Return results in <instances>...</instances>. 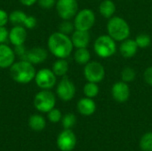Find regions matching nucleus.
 <instances>
[{
	"mask_svg": "<svg viewBox=\"0 0 152 151\" xmlns=\"http://www.w3.org/2000/svg\"><path fill=\"white\" fill-rule=\"evenodd\" d=\"M49 52L58 59L68 58L73 51L71 38L60 31L53 33L47 41Z\"/></svg>",
	"mask_w": 152,
	"mask_h": 151,
	"instance_id": "obj_1",
	"label": "nucleus"
},
{
	"mask_svg": "<svg viewBox=\"0 0 152 151\" xmlns=\"http://www.w3.org/2000/svg\"><path fill=\"white\" fill-rule=\"evenodd\" d=\"M36 69L33 64L26 60H20L10 67V75L13 81L26 85L35 79Z\"/></svg>",
	"mask_w": 152,
	"mask_h": 151,
	"instance_id": "obj_2",
	"label": "nucleus"
},
{
	"mask_svg": "<svg viewBox=\"0 0 152 151\" xmlns=\"http://www.w3.org/2000/svg\"><path fill=\"white\" fill-rule=\"evenodd\" d=\"M108 35L115 41L122 42L130 36V26L126 20L118 16L111 17L107 23Z\"/></svg>",
	"mask_w": 152,
	"mask_h": 151,
	"instance_id": "obj_3",
	"label": "nucleus"
},
{
	"mask_svg": "<svg viewBox=\"0 0 152 151\" xmlns=\"http://www.w3.org/2000/svg\"><path fill=\"white\" fill-rule=\"evenodd\" d=\"M94 49L101 58L111 57L117 51L116 41L109 35H102L96 38L94 44Z\"/></svg>",
	"mask_w": 152,
	"mask_h": 151,
	"instance_id": "obj_4",
	"label": "nucleus"
},
{
	"mask_svg": "<svg viewBox=\"0 0 152 151\" xmlns=\"http://www.w3.org/2000/svg\"><path fill=\"white\" fill-rule=\"evenodd\" d=\"M56 97L50 90H42L38 92L34 98L35 108L43 113H47L55 108Z\"/></svg>",
	"mask_w": 152,
	"mask_h": 151,
	"instance_id": "obj_5",
	"label": "nucleus"
},
{
	"mask_svg": "<svg viewBox=\"0 0 152 151\" xmlns=\"http://www.w3.org/2000/svg\"><path fill=\"white\" fill-rule=\"evenodd\" d=\"M73 23L75 29L89 31L95 23V14L91 9H82L74 17Z\"/></svg>",
	"mask_w": 152,
	"mask_h": 151,
	"instance_id": "obj_6",
	"label": "nucleus"
},
{
	"mask_svg": "<svg viewBox=\"0 0 152 151\" xmlns=\"http://www.w3.org/2000/svg\"><path fill=\"white\" fill-rule=\"evenodd\" d=\"M84 76L87 82L98 84L104 79L105 69L98 61H89L87 64L85 65Z\"/></svg>",
	"mask_w": 152,
	"mask_h": 151,
	"instance_id": "obj_7",
	"label": "nucleus"
},
{
	"mask_svg": "<svg viewBox=\"0 0 152 151\" xmlns=\"http://www.w3.org/2000/svg\"><path fill=\"white\" fill-rule=\"evenodd\" d=\"M36 85L42 90H50L55 86L57 77L52 69H41L37 71L35 76Z\"/></svg>",
	"mask_w": 152,
	"mask_h": 151,
	"instance_id": "obj_8",
	"label": "nucleus"
},
{
	"mask_svg": "<svg viewBox=\"0 0 152 151\" xmlns=\"http://www.w3.org/2000/svg\"><path fill=\"white\" fill-rule=\"evenodd\" d=\"M56 11L62 20H71L78 12V4L77 0H57Z\"/></svg>",
	"mask_w": 152,
	"mask_h": 151,
	"instance_id": "obj_9",
	"label": "nucleus"
},
{
	"mask_svg": "<svg viewBox=\"0 0 152 151\" xmlns=\"http://www.w3.org/2000/svg\"><path fill=\"white\" fill-rule=\"evenodd\" d=\"M57 96L63 101H71L76 94V86L74 83L66 76L62 77L56 87Z\"/></svg>",
	"mask_w": 152,
	"mask_h": 151,
	"instance_id": "obj_10",
	"label": "nucleus"
},
{
	"mask_svg": "<svg viewBox=\"0 0 152 151\" xmlns=\"http://www.w3.org/2000/svg\"><path fill=\"white\" fill-rule=\"evenodd\" d=\"M57 147L61 151L73 150L77 144V137L71 129H64L57 137Z\"/></svg>",
	"mask_w": 152,
	"mask_h": 151,
	"instance_id": "obj_11",
	"label": "nucleus"
},
{
	"mask_svg": "<svg viewBox=\"0 0 152 151\" xmlns=\"http://www.w3.org/2000/svg\"><path fill=\"white\" fill-rule=\"evenodd\" d=\"M111 94L113 99L120 103L126 102L130 97V88L127 83L119 81L115 83L111 88Z\"/></svg>",
	"mask_w": 152,
	"mask_h": 151,
	"instance_id": "obj_12",
	"label": "nucleus"
},
{
	"mask_svg": "<svg viewBox=\"0 0 152 151\" xmlns=\"http://www.w3.org/2000/svg\"><path fill=\"white\" fill-rule=\"evenodd\" d=\"M48 57V52L43 47H33L27 51L25 56L21 60H26L33 65L43 63Z\"/></svg>",
	"mask_w": 152,
	"mask_h": 151,
	"instance_id": "obj_13",
	"label": "nucleus"
},
{
	"mask_svg": "<svg viewBox=\"0 0 152 151\" xmlns=\"http://www.w3.org/2000/svg\"><path fill=\"white\" fill-rule=\"evenodd\" d=\"M16 55L12 47L6 44H0V69H10L15 62Z\"/></svg>",
	"mask_w": 152,
	"mask_h": 151,
	"instance_id": "obj_14",
	"label": "nucleus"
},
{
	"mask_svg": "<svg viewBox=\"0 0 152 151\" xmlns=\"http://www.w3.org/2000/svg\"><path fill=\"white\" fill-rule=\"evenodd\" d=\"M27 39V28L22 25L13 26L9 30V42L13 45L24 44Z\"/></svg>",
	"mask_w": 152,
	"mask_h": 151,
	"instance_id": "obj_15",
	"label": "nucleus"
},
{
	"mask_svg": "<svg viewBox=\"0 0 152 151\" xmlns=\"http://www.w3.org/2000/svg\"><path fill=\"white\" fill-rule=\"evenodd\" d=\"M71 41L73 46L77 48H86L89 45L91 37L88 31L75 29L71 35Z\"/></svg>",
	"mask_w": 152,
	"mask_h": 151,
	"instance_id": "obj_16",
	"label": "nucleus"
},
{
	"mask_svg": "<svg viewBox=\"0 0 152 151\" xmlns=\"http://www.w3.org/2000/svg\"><path fill=\"white\" fill-rule=\"evenodd\" d=\"M77 109L81 115L88 117V116H92L95 112L96 104L93 99L85 97L78 101L77 104Z\"/></svg>",
	"mask_w": 152,
	"mask_h": 151,
	"instance_id": "obj_17",
	"label": "nucleus"
},
{
	"mask_svg": "<svg viewBox=\"0 0 152 151\" xmlns=\"http://www.w3.org/2000/svg\"><path fill=\"white\" fill-rule=\"evenodd\" d=\"M138 48L139 47L134 39L127 38L121 42V44L119 46V52L124 58L129 59L136 54Z\"/></svg>",
	"mask_w": 152,
	"mask_h": 151,
	"instance_id": "obj_18",
	"label": "nucleus"
},
{
	"mask_svg": "<svg viewBox=\"0 0 152 151\" xmlns=\"http://www.w3.org/2000/svg\"><path fill=\"white\" fill-rule=\"evenodd\" d=\"M117 7L112 0H103L99 5V12L102 16L107 19H110L114 16Z\"/></svg>",
	"mask_w": 152,
	"mask_h": 151,
	"instance_id": "obj_19",
	"label": "nucleus"
},
{
	"mask_svg": "<svg viewBox=\"0 0 152 151\" xmlns=\"http://www.w3.org/2000/svg\"><path fill=\"white\" fill-rule=\"evenodd\" d=\"M52 70L56 77H65L69 71V63L66 59H57L53 64Z\"/></svg>",
	"mask_w": 152,
	"mask_h": 151,
	"instance_id": "obj_20",
	"label": "nucleus"
},
{
	"mask_svg": "<svg viewBox=\"0 0 152 151\" xmlns=\"http://www.w3.org/2000/svg\"><path fill=\"white\" fill-rule=\"evenodd\" d=\"M28 125L33 131L40 132L45 129L46 122L44 117H42L41 115L35 114L30 116V117L28 118Z\"/></svg>",
	"mask_w": 152,
	"mask_h": 151,
	"instance_id": "obj_21",
	"label": "nucleus"
},
{
	"mask_svg": "<svg viewBox=\"0 0 152 151\" xmlns=\"http://www.w3.org/2000/svg\"><path fill=\"white\" fill-rule=\"evenodd\" d=\"M91 54L87 48H77L74 53V60L79 65H86L90 61Z\"/></svg>",
	"mask_w": 152,
	"mask_h": 151,
	"instance_id": "obj_22",
	"label": "nucleus"
},
{
	"mask_svg": "<svg viewBox=\"0 0 152 151\" xmlns=\"http://www.w3.org/2000/svg\"><path fill=\"white\" fill-rule=\"evenodd\" d=\"M28 15L20 10H14L9 14V21L13 25V26H18V25H22L25 21V19Z\"/></svg>",
	"mask_w": 152,
	"mask_h": 151,
	"instance_id": "obj_23",
	"label": "nucleus"
},
{
	"mask_svg": "<svg viewBox=\"0 0 152 151\" xmlns=\"http://www.w3.org/2000/svg\"><path fill=\"white\" fill-rule=\"evenodd\" d=\"M84 94L86 97L88 98H94L98 95L100 89L99 86L96 83H93V82H87L85 85H84V89H83Z\"/></svg>",
	"mask_w": 152,
	"mask_h": 151,
	"instance_id": "obj_24",
	"label": "nucleus"
},
{
	"mask_svg": "<svg viewBox=\"0 0 152 151\" xmlns=\"http://www.w3.org/2000/svg\"><path fill=\"white\" fill-rule=\"evenodd\" d=\"M140 148L142 151H152V132H148L142 136Z\"/></svg>",
	"mask_w": 152,
	"mask_h": 151,
	"instance_id": "obj_25",
	"label": "nucleus"
},
{
	"mask_svg": "<svg viewBox=\"0 0 152 151\" xmlns=\"http://www.w3.org/2000/svg\"><path fill=\"white\" fill-rule=\"evenodd\" d=\"M61 123L64 129H71L75 126L77 123V117L72 113H67L62 117Z\"/></svg>",
	"mask_w": 152,
	"mask_h": 151,
	"instance_id": "obj_26",
	"label": "nucleus"
},
{
	"mask_svg": "<svg viewBox=\"0 0 152 151\" xmlns=\"http://www.w3.org/2000/svg\"><path fill=\"white\" fill-rule=\"evenodd\" d=\"M136 77V72L133 68L126 67L121 71V80L126 83L133 82Z\"/></svg>",
	"mask_w": 152,
	"mask_h": 151,
	"instance_id": "obj_27",
	"label": "nucleus"
},
{
	"mask_svg": "<svg viewBox=\"0 0 152 151\" xmlns=\"http://www.w3.org/2000/svg\"><path fill=\"white\" fill-rule=\"evenodd\" d=\"M134 40H135L138 47H140V48H147L151 44V36L148 35V34H144V33L136 36Z\"/></svg>",
	"mask_w": 152,
	"mask_h": 151,
	"instance_id": "obj_28",
	"label": "nucleus"
},
{
	"mask_svg": "<svg viewBox=\"0 0 152 151\" xmlns=\"http://www.w3.org/2000/svg\"><path fill=\"white\" fill-rule=\"evenodd\" d=\"M74 29H75L74 23L71 22L70 20H63L62 22H61V24L59 25V31L68 36L69 34H72Z\"/></svg>",
	"mask_w": 152,
	"mask_h": 151,
	"instance_id": "obj_29",
	"label": "nucleus"
},
{
	"mask_svg": "<svg viewBox=\"0 0 152 151\" xmlns=\"http://www.w3.org/2000/svg\"><path fill=\"white\" fill-rule=\"evenodd\" d=\"M47 117H48L50 122H52V123H58V122L61 121L62 114H61L60 109L53 108L49 112H47Z\"/></svg>",
	"mask_w": 152,
	"mask_h": 151,
	"instance_id": "obj_30",
	"label": "nucleus"
},
{
	"mask_svg": "<svg viewBox=\"0 0 152 151\" xmlns=\"http://www.w3.org/2000/svg\"><path fill=\"white\" fill-rule=\"evenodd\" d=\"M36 26H37V19L34 16L28 15L23 23V27H25L27 29H32Z\"/></svg>",
	"mask_w": 152,
	"mask_h": 151,
	"instance_id": "obj_31",
	"label": "nucleus"
},
{
	"mask_svg": "<svg viewBox=\"0 0 152 151\" xmlns=\"http://www.w3.org/2000/svg\"><path fill=\"white\" fill-rule=\"evenodd\" d=\"M56 1L57 0H37V4L41 8L48 10L52 9L56 4Z\"/></svg>",
	"mask_w": 152,
	"mask_h": 151,
	"instance_id": "obj_32",
	"label": "nucleus"
},
{
	"mask_svg": "<svg viewBox=\"0 0 152 151\" xmlns=\"http://www.w3.org/2000/svg\"><path fill=\"white\" fill-rule=\"evenodd\" d=\"M13 51H14L15 55L18 56V57H20V60H21V59L24 58V56H25V54H26V53H27L28 50L25 48L24 44H20V45H15Z\"/></svg>",
	"mask_w": 152,
	"mask_h": 151,
	"instance_id": "obj_33",
	"label": "nucleus"
},
{
	"mask_svg": "<svg viewBox=\"0 0 152 151\" xmlns=\"http://www.w3.org/2000/svg\"><path fill=\"white\" fill-rule=\"evenodd\" d=\"M9 41V31L5 26L0 27V44H6Z\"/></svg>",
	"mask_w": 152,
	"mask_h": 151,
	"instance_id": "obj_34",
	"label": "nucleus"
},
{
	"mask_svg": "<svg viewBox=\"0 0 152 151\" xmlns=\"http://www.w3.org/2000/svg\"><path fill=\"white\" fill-rule=\"evenodd\" d=\"M143 78H144V81L152 86V66L147 68L143 73Z\"/></svg>",
	"mask_w": 152,
	"mask_h": 151,
	"instance_id": "obj_35",
	"label": "nucleus"
},
{
	"mask_svg": "<svg viewBox=\"0 0 152 151\" xmlns=\"http://www.w3.org/2000/svg\"><path fill=\"white\" fill-rule=\"evenodd\" d=\"M9 21V14L4 9H0V27L5 26Z\"/></svg>",
	"mask_w": 152,
	"mask_h": 151,
	"instance_id": "obj_36",
	"label": "nucleus"
},
{
	"mask_svg": "<svg viewBox=\"0 0 152 151\" xmlns=\"http://www.w3.org/2000/svg\"><path fill=\"white\" fill-rule=\"evenodd\" d=\"M21 4L24 6H32L36 3H37V0H19Z\"/></svg>",
	"mask_w": 152,
	"mask_h": 151,
	"instance_id": "obj_37",
	"label": "nucleus"
}]
</instances>
